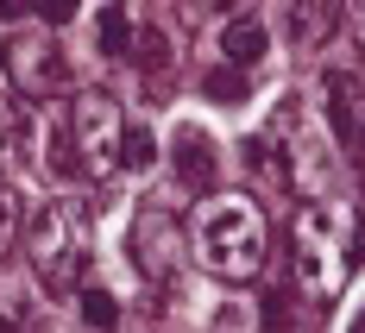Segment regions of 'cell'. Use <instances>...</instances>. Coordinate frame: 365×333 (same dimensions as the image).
<instances>
[{"mask_svg":"<svg viewBox=\"0 0 365 333\" xmlns=\"http://www.w3.org/2000/svg\"><path fill=\"white\" fill-rule=\"evenodd\" d=\"M195 252L208 264V277L220 283H258V270L271 258V226L258 214L252 195H202V208H195Z\"/></svg>","mask_w":365,"mask_h":333,"instance_id":"6da1fadb","label":"cell"},{"mask_svg":"<svg viewBox=\"0 0 365 333\" xmlns=\"http://www.w3.org/2000/svg\"><path fill=\"white\" fill-rule=\"evenodd\" d=\"M88 245H95V226H88V201L82 195H57V201H44L32 221H26V258H32L38 283L51 296L82 290Z\"/></svg>","mask_w":365,"mask_h":333,"instance_id":"7a4b0ae2","label":"cell"},{"mask_svg":"<svg viewBox=\"0 0 365 333\" xmlns=\"http://www.w3.org/2000/svg\"><path fill=\"white\" fill-rule=\"evenodd\" d=\"M353 252H359V239H353V221H346V214H334V208H302V214H296L290 258H296L302 296L334 302L346 290V277H353Z\"/></svg>","mask_w":365,"mask_h":333,"instance_id":"3957f363","label":"cell"},{"mask_svg":"<svg viewBox=\"0 0 365 333\" xmlns=\"http://www.w3.org/2000/svg\"><path fill=\"white\" fill-rule=\"evenodd\" d=\"M246 151H252L258 170H277V183L290 189V195H309V189L328 183V145H322L315 120H302V101L296 95L277 101V113L264 120V132Z\"/></svg>","mask_w":365,"mask_h":333,"instance_id":"277c9868","label":"cell"},{"mask_svg":"<svg viewBox=\"0 0 365 333\" xmlns=\"http://www.w3.org/2000/svg\"><path fill=\"white\" fill-rule=\"evenodd\" d=\"M126 113L113 101L108 88H82L70 101V151H76V170L82 176H95V183H113L120 170H126Z\"/></svg>","mask_w":365,"mask_h":333,"instance_id":"5b68a950","label":"cell"},{"mask_svg":"<svg viewBox=\"0 0 365 333\" xmlns=\"http://www.w3.org/2000/svg\"><path fill=\"white\" fill-rule=\"evenodd\" d=\"M0 70H6V82H13L19 101H57V95L70 88V57H63V44H57L51 26H19V32H6Z\"/></svg>","mask_w":365,"mask_h":333,"instance_id":"8992f818","label":"cell"},{"mask_svg":"<svg viewBox=\"0 0 365 333\" xmlns=\"http://www.w3.org/2000/svg\"><path fill=\"white\" fill-rule=\"evenodd\" d=\"M126 252H133V270H139L145 283H177L182 258H189V233H182V221L151 195V201H139V214H133Z\"/></svg>","mask_w":365,"mask_h":333,"instance_id":"52a82bcc","label":"cell"},{"mask_svg":"<svg viewBox=\"0 0 365 333\" xmlns=\"http://www.w3.org/2000/svg\"><path fill=\"white\" fill-rule=\"evenodd\" d=\"M322 120L334 145L365 151V75L359 70H328L322 75Z\"/></svg>","mask_w":365,"mask_h":333,"instance_id":"ba28073f","label":"cell"},{"mask_svg":"<svg viewBox=\"0 0 365 333\" xmlns=\"http://www.w3.org/2000/svg\"><path fill=\"white\" fill-rule=\"evenodd\" d=\"M170 170H177V183L189 189V195H215V176H220L215 132H202V126H177V132H170Z\"/></svg>","mask_w":365,"mask_h":333,"instance_id":"9c48e42d","label":"cell"},{"mask_svg":"<svg viewBox=\"0 0 365 333\" xmlns=\"http://www.w3.org/2000/svg\"><path fill=\"white\" fill-rule=\"evenodd\" d=\"M284 32L296 51H315L340 32V0H284Z\"/></svg>","mask_w":365,"mask_h":333,"instance_id":"30bf717a","label":"cell"},{"mask_svg":"<svg viewBox=\"0 0 365 333\" xmlns=\"http://www.w3.org/2000/svg\"><path fill=\"white\" fill-rule=\"evenodd\" d=\"M133 63L145 70L151 95H164V88H170V63H177V51H170V38H164V26H151V19H139V32H133Z\"/></svg>","mask_w":365,"mask_h":333,"instance_id":"8fae6325","label":"cell"},{"mask_svg":"<svg viewBox=\"0 0 365 333\" xmlns=\"http://www.w3.org/2000/svg\"><path fill=\"white\" fill-rule=\"evenodd\" d=\"M264 44H271V38H264V19H246V13H240V19H227V26H220V57H227V70L258 63V57H264Z\"/></svg>","mask_w":365,"mask_h":333,"instance_id":"7c38bea8","label":"cell"},{"mask_svg":"<svg viewBox=\"0 0 365 333\" xmlns=\"http://www.w3.org/2000/svg\"><path fill=\"white\" fill-rule=\"evenodd\" d=\"M26 145H32V120H26V107L0 88V176H6V170H19Z\"/></svg>","mask_w":365,"mask_h":333,"instance_id":"4fadbf2b","label":"cell"},{"mask_svg":"<svg viewBox=\"0 0 365 333\" xmlns=\"http://www.w3.org/2000/svg\"><path fill=\"white\" fill-rule=\"evenodd\" d=\"M133 32H139L133 13H120V6L101 13V51H108V57H133Z\"/></svg>","mask_w":365,"mask_h":333,"instance_id":"5bb4252c","label":"cell"},{"mask_svg":"<svg viewBox=\"0 0 365 333\" xmlns=\"http://www.w3.org/2000/svg\"><path fill=\"white\" fill-rule=\"evenodd\" d=\"M82 321H88V327H120V302L108 296V290H82Z\"/></svg>","mask_w":365,"mask_h":333,"instance_id":"9a60e30c","label":"cell"},{"mask_svg":"<svg viewBox=\"0 0 365 333\" xmlns=\"http://www.w3.org/2000/svg\"><path fill=\"white\" fill-rule=\"evenodd\" d=\"M158 164V139L151 126H126V170H151Z\"/></svg>","mask_w":365,"mask_h":333,"instance_id":"2e32d148","label":"cell"},{"mask_svg":"<svg viewBox=\"0 0 365 333\" xmlns=\"http://www.w3.org/2000/svg\"><path fill=\"white\" fill-rule=\"evenodd\" d=\"M13 226H26V195L19 183H0V233H13Z\"/></svg>","mask_w":365,"mask_h":333,"instance_id":"e0dca14e","label":"cell"},{"mask_svg":"<svg viewBox=\"0 0 365 333\" xmlns=\"http://www.w3.org/2000/svg\"><path fill=\"white\" fill-rule=\"evenodd\" d=\"M32 13L44 19V26H70V19H76V0H32Z\"/></svg>","mask_w":365,"mask_h":333,"instance_id":"ac0fdd59","label":"cell"},{"mask_svg":"<svg viewBox=\"0 0 365 333\" xmlns=\"http://www.w3.org/2000/svg\"><path fill=\"white\" fill-rule=\"evenodd\" d=\"M208 95L215 101H246V82L240 75H208Z\"/></svg>","mask_w":365,"mask_h":333,"instance_id":"d6986e66","label":"cell"},{"mask_svg":"<svg viewBox=\"0 0 365 333\" xmlns=\"http://www.w3.org/2000/svg\"><path fill=\"white\" fill-rule=\"evenodd\" d=\"M353 239H359V252H365V214H359V226H353Z\"/></svg>","mask_w":365,"mask_h":333,"instance_id":"ffe728a7","label":"cell"},{"mask_svg":"<svg viewBox=\"0 0 365 333\" xmlns=\"http://www.w3.org/2000/svg\"><path fill=\"white\" fill-rule=\"evenodd\" d=\"M359 44H365V0H359Z\"/></svg>","mask_w":365,"mask_h":333,"instance_id":"44dd1931","label":"cell"},{"mask_svg":"<svg viewBox=\"0 0 365 333\" xmlns=\"http://www.w3.org/2000/svg\"><path fill=\"white\" fill-rule=\"evenodd\" d=\"M26 333H57V327H38V321H32V327H26Z\"/></svg>","mask_w":365,"mask_h":333,"instance_id":"7402d4cb","label":"cell"},{"mask_svg":"<svg viewBox=\"0 0 365 333\" xmlns=\"http://www.w3.org/2000/svg\"><path fill=\"white\" fill-rule=\"evenodd\" d=\"M220 6H252V0H220Z\"/></svg>","mask_w":365,"mask_h":333,"instance_id":"603a6c76","label":"cell"},{"mask_svg":"<svg viewBox=\"0 0 365 333\" xmlns=\"http://www.w3.org/2000/svg\"><path fill=\"white\" fill-rule=\"evenodd\" d=\"M353 333H365V314H359V327H353Z\"/></svg>","mask_w":365,"mask_h":333,"instance_id":"cb8c5ba5","label":"cell"}]
</instances>
